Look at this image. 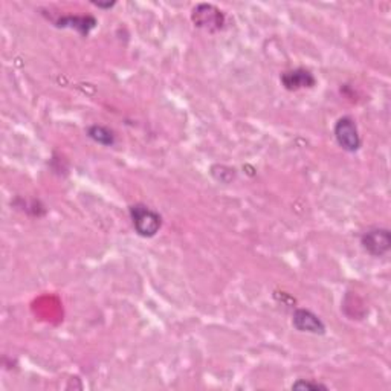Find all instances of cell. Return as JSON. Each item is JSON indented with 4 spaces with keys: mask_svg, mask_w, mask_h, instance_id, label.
I'll use <instances>...</instances> for the list:
<instances>
[{
    "mask_svg": "<svg viewBox=\"0 0 391 391\" xmlns=\"http://www.w3.org/2000/svg\"><path fill=\"white\" fill-rule=\"evenodd\" d=\"M292 390H327V387L324 384L320 382H312V380H306V379H300L297 382L292 384Z\"/></svg>",
    "mask_w": 391,
    "mask_h": 391,
    "instance_id": "obj_9",
    "label": "cell"
},
{
    "mask_svg": "<svg viewBox=\"0 0 391 391\" xmlns=\"http://www.w3.org/2000/svg\"><path fill=\"white\" fill-rule=\"evenodd\" d=\"M95 5H97L98 8H105V9H109V8H112V6H115V2H112V4H95Z\"/></svg>",
    "mask_w": 391,
    "mask_h": 391,
    "instance_id": "obj_10",
    "label": "cell"
},
{
    "mask_svg": "<svg viewBox=\"0 0 391 391\" xmlns=\"http://www.w3.org/2000/svg\"><path fill=\"white\" fill-rule=\"evenodd\" d=\"M193 22L197 28H202L208 33H216L225 25V16L214 5L200 4L193 9Z\"/></svg>",
    "mask_w": 391,
    "mask_h": 391,
    "instance_id": "obj_3",
    "label": "cell"
},
{
    "mask_svg": "<svg viewBox=\"0 0 391 391\" xmlns=\"http://www.w3.org/2000/svg\"><path fill=\"white\" fill-rule=\"evenodd\" d=\"M89 138L97 142L100 145H104V147H112L115 144V135L110 129H108V127L104 125H100V124H93L90 127H88L86 130Z\"/></svg>",
    "mask_w": 391,
    "mask_h": 391,
    "instance_id": "obj_8",
    "label": "cell"
},
{
    "mask_svg": "<svg viewBox=\"0 0 391 391\" xmlns=\"http://www.w3.org/2000/svg\"><path fill=\"white\" fill-rule=\"evenodd\" d=\"M333 135L338 145H340L343 150L348 153H355L361 149V136H359L355 120H352L350 116H343V118L336 121L333 127Z\"/></svg>",
    "mask_w": 391,
    "mask_h": 391,
    "instance_id": "obj_2",
    "label": "cell"
},
{
    "mask_svg": "<svg viewBox=\"0 0 391 391\" xmlns=\"http://www.w3.org/2000/svg\"><path fill=\"white\" fill-rule=\"evenodd\" d=\"M129 214L132 219L136 234L144 239H152L162 226V217L155 209L144 204H135L129 208Z\"/></svg>",
    "mask_w": 391,
    "mask_h": 391,
    "instance_id": "obj_1",
    "label": "cell"
},
{
    "mask_svg": "<svg viewBox=\"0 0 391 391\" xmlns=\"http://www.w3.org/2000/svg\"><path fill=\"white\" fill-rule=\"evenodd\" d=\"M361 245L372 257H384L391 249V234L387 228H375L364 232Z\"/></svg>",
    "mask_w": 391,
    "mask_h": 391,
    "instance_id": "obj_4",
    "label": "cell"
},
{
    "mask_svg": "<svg viewBox=\"0 0 391 391\" xmlns=\"http://www.w3.org/2000/svg\"><path fill=\"white\" fill-rule=\"evenodd\" d=\"M283 88L291 92H297L300 89H309L316 84V80L311 71L306 69H293L281 73Z\"/></svg>",
    "mask_w": 391,
    "mask_h": 391,
    "instance_id": "obj_6",
    "label": "cell"
},
{
    "mask_svg": "<svg viewBox=\"0 0 391 391\" xmlns=\"http://www.w3.org/2000/svg\"><path fill=\"white\" fill-rule=\"evenodd\" d=\"M57 28H71L75 29L81 36H89L90 31L97 26V20L90 16H66L60 17L56 22Z\"/></svg>",
    "mask_w": 391,
    "mask_h": 391,
    "instance_id": "obj_7",
    "label": "cell"
},
{
    "mask_svg": "<svg viewBox=\"0 0 391 391\" xmlns=\"http://www.w3.org/2000/svg\"><path fill=\"white\" fill-rule=\"evenodd\" d=\"M292 325L298 332H303V333H313V335L325 333V324L321 321L320 316L308 309H297L293 312Z\"/></svg>",
    "mask_w": 391,
    "mask_h": 391,
    "instance_id": "obj_5",
    "label": "cell"
}]
</instances>
